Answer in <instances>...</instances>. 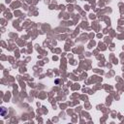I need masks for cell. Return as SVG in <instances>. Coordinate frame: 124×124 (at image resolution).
<instances>
[{
	"label": "cell",
	"mask_w": 124,
	"mask_h": 124,
	"mask_svg": "<svg viewBox=\"0 0 124 124\" xmlns=\"http://www.w3.org/2000/svg\"><path fill=\"white\" fill-rule=\"evenodd\" d=\"M6 112H7V111H6V109H5V108H1V115H2V116H4V115H5Z\"/></svg>",
	"instance_id": "obj_1"
}]
</instances>
